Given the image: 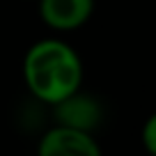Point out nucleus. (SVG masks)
<instances>
[{
	"label": "nucleus",
	"mask_w": 156,
	"mask_h": 156,
	"mask_svg": "<svg viewBox=\"0 0 156 156\" xmlns=\"http://www.w3.org/2000/svg\"><path fill=\"white\" fill-rule=\"evenodd\" d=\"M23 83L32 99L55 106L83 87L85 67L69 41L62 37H44L28 46L23 55Z\"/></svg>",
	"instance_id": "obj_1"
},
{
	"label": "nucleus",
	"mask_w": 156,
	"mask_h": 156,
	"mask_svg": "<svg viewBox=\"0 0 156 156\" xmlns=\"http://www.w3.org/2000/svg\"><path fill=\"white\" fill-rule=\"evenodd\" d=\"M39 156H101V145L94 133L80 131V129L67 126V124H53L48 131L39 136L37 142Z\"/></svg>",
	"instance_id": "obj_2"
},
{
	"label": "nucleus",
	"mask_w": 156,
	"mask_h": 156,
	"mask_svg": "<svg viewBox=\"0 0 156 156\" xmlns=\"http://www.w3.org/2000/svg\"><path fill=\"white\" fill-rule=\"evenodd\" d=\"M39 19L55 34L80 30L94 14L97 0H37Z\"/></svg>",
	"instance_id": "obj_3"
},
{
	"label": "nucleus",
	"mask_w": 156,
	"mask_h": 156,
	"mask_svg": "<svg viewBox=\"0 0 156 156\" xmlns=\"http://www.w3.org/2000/svg\"><path fill=\"white\" fill-rule=\"evenodd\" d=\"M53 108L55 124H67V126L80 129V131L94 133L103 122V106L94 94L83 92V87L78 92L69 94L67 99L58 101Z\"/></svg>",
	"instance_id": "obj_4"
},
{
	"label": "nucleus",
	"mask_w": 156,
	"mask_h": 156,
	"mask_svg": "<svg viewBox=\"0 0 156 156\" xmlns=\"http://www.w3.org/2000/svg\"><path fill=\"white\" fill-rule=\"evenodd\" d=\"M140 142L145 147L147 154L156 156V110L142 122V129H140Z\"/></svg>",
	"instance_id": "obj_5"
},
{
	"label": "nucleus",
	"mask_w": 156,
	"mask_h": 156,
	"mask_svg": "<svg viewBox=\"0 0 156 156\" xmlns=\"http://www.w3.org/2000/svg\"><path fill=\"white\" fill-rule=\"evenodd\" d=\"M28 2H37V0H28Z\"/></svg>",
	"instance_id": "obj_6"
}]
</instances>
